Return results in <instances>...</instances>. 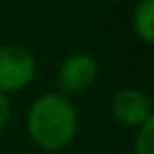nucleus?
I'll return each mask as SVG.
<instances>
[{"mask_svg":"<svg viewBox=\"0 0 154 154\" xmlns=\"http://www.w3.org/2000/svg\"><path fill=\"white\" fill-rule=\"evenodd\" d=\"M78 129V114L74 103L61 93H45L28 110L30 139L45 152H59L68 148Z\"/></svg>","mask_w":154,"mask_h":154,"instance_id":"obj_1","label":"nucleus"},{"mask_svg":"<svg viewBox=\"0 0 154 154\" xmlns=\"http://www.w3.org/2000/svg\"><path fill=\"white\" fill-rule=\"evenodd\" d=\"M36 74L34 55L17 45L0 47V93H15L26 89Z\"/></svg>","mask_w":154,"mask_h":154,"instance_id":"obj_2","label":"nucleus"},{"mask_svg":"<svg viewBox=\"0 0 154 154\" xmlns=\"http://www.w3.org/2000/svg\"><path fill=\"white\" fill-rule=\"evenodd\" d=\"M97 78V61L87 53H74L66 57L57 72V87L63 93H80L89 89Z\"/></svg>","mask_w":154,"mask_h":154,"instance_id":"obj_3","label":"nucleus"},{"mask_svg":"<svg viewBox=\"0 0 154 154\" xmlns=\"http://www.w3.org/2000/svg\"><path fill=\"white\" fill-rule=\"evenodd\" d=\"M112 114H114V118L120 125L133 127V129H139L146 120L152 118L150 101L137 89H122V91H118L114 95V99H112Z\"/></svg>","mask_w":154,"mask_h":154,"instance_id":"obj_4","label":"nucleus"},{"mask_svg":"<svg viewBox=\"0 0 154 154\" xmlns=\"http://www.w3.org/2000/svg\"><path fill=\"white\" fill-rule=\"evenodd\" d=\"M133 32L141 42L152 45V40H154V0H141L135 7Z\"/></svg>","mask_w":154,"mask_h":154,"instance_id":"obj_5","label":"nucleus"},{"mask_svg":"<svg viewBox=\"0 0 154 154\" xmlns=\"http://www.w3.org/2000/svg\"><path fill=\"white\" fill-rule=\"evenodd\" d=\"M135 154H154V120H146L137 129L135 137Z\"/></svg>","mask_w":154,"mask_h":154,"instance_id":"obj_6","label":"nucleus"},{"mask_svg":"<svg viewBox=\"0 0 154 154\" xmlns=\"http://www.w3.org/2000/svg\"><path fill=\"white\" fill-rule=\"evenodd\" d=\"M11 118V101L5 93H0V129H2Z\"/></svg>","mask_w":154,"mask_h":154,"instance_id":"obj_7","label":"nucleus"}]
</instances>
